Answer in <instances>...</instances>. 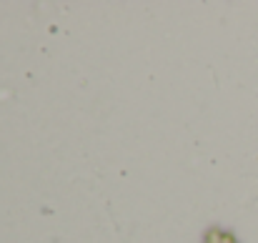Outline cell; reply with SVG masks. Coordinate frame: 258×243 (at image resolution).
Returning <instances> with one entry per match:
<instances>
[{"label": "cell", "instance_id": "6da1fadb", "mask_svg": "<svg viewBox=\"0 0 258 243\" xmlns=\"http://www.w3.org/2000/svg\"><path fill=\"white\" fill-rule=\"evenodd\" d=\"M203 243H241V241L236 238V233H233V231H226V228L213 226V228H208V231H206Z\"/></svg>", "mask_w": 258, "mask_h": 243}]
</instances>
